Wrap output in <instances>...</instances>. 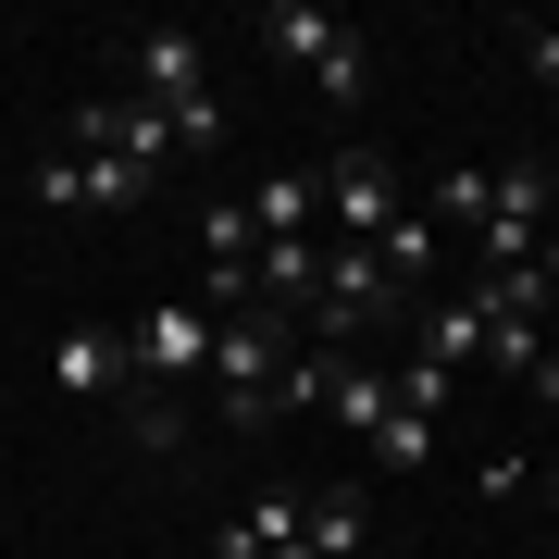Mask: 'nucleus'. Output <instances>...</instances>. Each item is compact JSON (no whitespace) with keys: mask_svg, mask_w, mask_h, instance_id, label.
Wrapping results in <instances>:
<instances>
[{"mask_svg":"<svg viewBox=\"0 0 559 559\" xmlns=\"http://www.w3.org/2000/svg\"><path fill=\"white\" fill-rule=\"evenodd\" d=\"M286 360H299V323H286V311H224L212 323V423H224V436H261V423H274V373H286Z\"/></svg>","mask_w":559,"mask_h":559,"instance_id":"f257e3e1","label":"nucleus"},{"mask_svg":"<svg viewBox=\"0 0 559 559\" xmlns=\"http://www.w3.org/2000/svg\"><path fill=\"white\" fill-rule=\"evenodd\" d=\"M261 50H274L286 75H311L336 112L373 100V50H360V25H348V13H323V0H274V13H261Z\"/></svg>","mask_w":559,"mask_h":559,"instance_id":"f03ea898","label":"nucleus"},{"mask_svg":"<svg viewBox=\"0 0 559 559\" xmlns=\"http://www.w3.org/2000/svg\"><path fill=\"white\" fill-rule=\"evenodd\" d=\"M138 100L175 124V150H224V87L200 75V38H175V25H138Z\"/></svg>","mask_w":559,"mask_h":559,"instance_id":"7ed1b4c3","label":"nucleus"},{"mask_svg":"<svg viewBox=\"0 0 559 559\" xmlns=\"http://www.w3.org/2000/svg\"><path fill=\"white\" fill-rule=\"evenodd\" d=\"M124 360H138V385H162V399H187V385H212V311L200 299H162L124 323Z\"/></svg>","mask_w":559,"mask_h":559,"instance_id":"20e7f679","label":"nucleus"},{"mask_svg":"<svg viewBox=\"0 0 559 559\" xmlns=\"http://www.w3.org/2000/svg\"><path fill=\"white\" fill-rule=\"evenodd\" d=\"M547 200H559V175L547 162H498L485 175V261H547Z\"/></svg>","mask_w":559,"mask_h":559,"instance_id":"39448f33","label":"nucleus"},{"mask_svg":"<svg viewBox=\"0 0 559 559\" xmlns=\"http://www.w3.org/2000/svg\"><path fill=\"white\" fill-rule=\"evenodd\" d=\"M311 187H323V212H336V237H348V249H373L385 224H399V175H385V150H373V138H348Z\"/></svg>","mask_w":559,"mask_h":559,"instance_id":"423d86ee","label":"nucleus"},{"mask_svg":"<svg viewBox=\"0 0 559 559\" xmlns=\"http://www.w3.org/2000/svg\"><path fill=\"white\" fill-rule=\"evenodd\" d=\"M50 385H62V399H124L138 360H124L112 323H75V336H50Z\"/></svg>","mask_w":559,"mask_h":559,"instance_id":"0eeeda50","label":"nucleus"},{"mask_svg":"<svg viewBox=\"0 0 559 559\" xmlns=\"http://www.w3.org/2000/svg\"><path fill=\"white\" fill-rule=\"evenodd\" d=\"M299 510H311V498H286V485H261V498H237V510L212 522V547H200V559H274L286 535H299Z\"/></svg>","mask_w":559,"mask_h":559,"instance_id":"6e6552de","label":"nucleus"},{"mask_svg":"<svg viewBox=\"0 0 559 559\" xmlns=\"http://www.w3.org/2000/svg\"><path fill=\"white\" fill-rule=\"evenodd\" d=\"M411 360L473 373V360H485V311H473V299H411Z\"/></svg>","mask_w":559,"mask_h":559,"instance_id":"1a4fd4ad","label":"nucleus"},{"mask_svg":"<svg viewBox=\"0 0 559 559\" xmlns=\"http://www.w3.org/2000/svg\"><path fill=\"white\" fill-rule=\"evenodd\" d=\"M299 547L311 559H373V498H360V485H323L299 510Z\"/></svg>","mask_w":559,"mask_h":559,"instance_id":"9d476101","label":"nucleus"},{"mask_svg":"<svg viewBox=\"0 0 559 559\" xmlns=\"http://www.w3.org/2000/svg\"><path fill=\"white\" fill-rule=\"evenodd\" d=\"M150 200H162V175H138V162H112V150H75V212H150Z\"/></svg>","mask_w":559,"mask_h":559,"instance_id":"9b49d317","label":"nucleus"},{"mask_svg":"<svg viewBox=\"0 0 559 559\" xmlns=\"http://www.w3.org/2000/svg\"><path fill=\"white\" fill-rule=\"evenodd\" d=\"M323 411H336L360 448H373V423H385V360H373V348H336V373H323Z\"/></svg>","mask_w":559,"mask_h":559,"instance_id":"f8f14e48","label":"nucleus"},{"mask_svg":"<svg viewBox=\"0 0 559 559\" xmlns=\"http://www.w3.org/2000/svg\"><path fill=\"white\" fill-rule=\"evenodd\" d=\"M249 224H261V237H311V224H323V187L286 162V175H261V187H249Z\"/></svg>","mask_w":559,"mask_h":559,"instance_id":"ddd939ff","label":"nucleus"},{"mask_svg":"<svg viewBox=\"0 0 559 559\" xmlns=\"http://www.w3.org/2000/svg\"><path fill=\"white\" fill-rule=\"evenodd\" d=\"M373 261H385V286H399V299H436V224H423V212H399V224H385V237H373Z\"/></svg>","mask_w":559,"mask_h":559,"instance_id":"4468645a","label":"nucleus"},{"mask_svg":"<svg viewBox=\"0 0 559 559\" xmlns=\"http://www.w3.org/2000/svg\"><path fill=\"white\" fill-rule=\"evenodd\" d=\"M124 436H138L150 460H175V448H187V399H162V385H124Z\"/></svg>","mask_w":559,"mask_h":559,"instance_id":"2eb2a0df","label":"nucleus"},{"mask_svg":"<svg viewBox=\"0 0 559 559\" xmlns=\"http://www.w3.org/2000/svg\"><path fill=\"white\" fill-rule=\"evenodd\" d=\"M25 200H38V212H75V150H38V162H25Z\"/></svg>","mask_w":559,"mask_h":559,"instance_id":"dca6fc26","label":"nucleus"},{"mask_svg":"<svg viewBox=\"0 0 559 559\" xmlns=\"http://www.w3.org/2000/svg\"><path fill=\"white\" fill-rule=\"evenodd\" d=\"M373 460H399V473H423V460H436V423H411V411H385V423H373Z\"/></svg>","mask_w":559,"mask_h":559,"instance_id":"f3484780","label":"nucleus"},{"mask_svg":"<svg viewBox=\"0 0 559 559\" xmlns=\"http://www.w3.org/2000/svg\"><path fill=\"white\" fill-rule=\"evenodd\" d=\"M485 360H498V373H535L547 336H535V323H485Z\"/></svg>","mask_w":559,"mask_h":559,"instance_id":"a211bd4d","label":"nucleus"},{"mask_svg":"<svg viewBox=\"0 0 559 559\" xmlns=\"http://www.w3.org/2000/svg\"><path fill=\"white\" fill-rule=\"evenodd\" d=\"M522 385H535V411L559 423V348H547V360H535V373H522Z\"/></svg>","mask_w":559,"mask_h":559,"instance_id":"6ab92c4d","label":"nucleus"},{"mask_svg":"<svg viewBox=\"0 0 559 559\" xmlns=\"http://www.w3.org/2000/svg\"><path fill=\"white\" fill-rule=\"evenodd\" d=\"M274 559H311V547H299V535H286V547H274Z\"/></svg>","mask_w":559,"mask_h":559,"instance_id":"aec40b11","label":"nucleus"},{"mask_svg":"<svg viewBox=\"0 0 559 559\" xmlns=\"http://www.w3.org/2000/svg\"><path fill=\"white\" fill-rule=\"evenodd\" d=\"M547 485H559V460H547Z\"/></svg>","mask_w":559,"mask_h":559,"instance_id":"412c9836","label":"nucleus"}]
</instances>
